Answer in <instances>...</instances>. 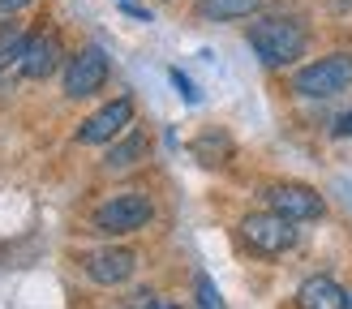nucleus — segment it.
<instances>
[{
	"mask_svg": "<svg viewBox=\"0 0 352 309\" xmlns=\"http://www.w3.org/2000/svg\"><path fill=\"white\" fill-rule=\"evenodd\" d=\"M348 309H352V297H348Z\"/></svg>",
	"mask_w": 352,
	"mask_h": 309,
	"instance_id": "obj_21",
	"label": "nucleus"
},
{
	"mask_svg": "<svg viewBox=\"0 0 352 309\" xmlns=\"http://www.w3.org/2000/svg\"><path fill=\"white\" fill-rule=\"evenodd\" d=\"M133 125V99L129 95H120V99H112V103H103L99 112H91L82 120V129L74 133L82 146H108V142H116L120 133H125Z\"/></svg>",
	"mask_w": 352,
	"mask_h": 309,
	"instance_id": "obj_7",
	"label": "nucleus"
},
{
	"mask_svg": "<svg viewBox=\"0 0 352 309\" xmlns=\"http://www.w3.org/2000/svg\"><path fill=\"white\" fill-rule=\"evenodd\" d=\"M22 56H26V34L22 39H5L0 43V73L13 69V65H22Z\"/></svg>",
	"mask_w": 352,
	"mask_h": 309,
	"instance_id": "obj_15",
	"label": "nucleus"
},
{
	"mask_svg": "<svg viewBox=\"0 0 352 309\" xmlns=\"http://www.w3.org/2000/svg\"><path fill=\"white\" fill-rule=\"evenodd\" d=\"M155 215V202L142 194V189H125V194L108 198L95 211V232L103 236H129V232H142Z\"/></svg>",
	"mask_w": 352,
	"mask_h": 309,
	"instance_id": "obj_4",
	"label": "nucleus"
},
{
	"mask_svg": "<svg viewBox=\"0 0 352 309\" xmlns=\"http://www.w3.org/2000/svg\"><path fill=\"white\" fill-rule=\"evenodd\" d=\"M336 137H352V112H344L340 120H336V129H331Z\"/></svg>",
	"mask_w": 352,
	"mask_h": 309,
	"instance_id": "obj_18",
	"label": "nucleus"
},
{
	"mask_svg": "<svg viewBox=\"0 0 352 309\" xmlns=\"http://www.w3.org/2000/svg\"><path fill=\"white\" fill-rule=\"evenodd\" d=\"M108 73H112L108 52H103L99 43H86L78 56L65 65V95H69V99H86V95H95V91H103Z\"/></svg>",
	"mask_w": 352,
	"mask_h": 309,
	"instance_id": "obj_6",
	"label": "nucleus"
},
{
	"mask_svg": "<svg viewBox=\"0 0 352 309\" xmlns=\"http://www.w3.org/2000/svg\"><path fill=\"white\" fill-rule=\"evenodd\" d=\"M267 211L284 215L292 223H309V219H322L327 215V202L314 185H296V181H284V185H271L267 194Z\"/></svg>",
	"mask_w": 352,
	"mask_h": 309,
	"instance_id": "obj_5",
	"label": "nucleus"
},
{
	"mask_svg": "<svg viewBox=\"0 0 352 309\" xmlns=\"http://www.w3.org/2000/svg\"><path fill=\"white\" fill-rule=\"evenodd\" d=\"M172 82H176V91H181L185 103H198V99H202V95H198V86H193V82L181 73V69H172Z\"/></svg>",
	"mask_w": 352,
	"mask_h": 309,
	"instance_id": "obj_16",
	"label": "nucleus"
},
{
	"mask_svg": "<svg viewBox=\"0 0 352 309\" xmlns=\"http://www.w3.org/2000/svg\"><path fill=\"white\" fill-rule=\"evenodd\" d=\"M146 309H181V305H172V301H151Z\"/></svg>",
	"mask_w": 352,
	"mask_h": 309,
	"instance_id": "obj_20",
	"label": "nucleus"
},
{
	"mask_svg": "<svg viewBox=\"0 0 352 309\" xmlns=\"http://www.w3.org/2000/svg\"><path fill=\"white\" fill-rule=\"evenodd\" d=\"M296 305L301 309H348V292L331 279V275H309L296 288Z\"/></svg>",
	"mask_w": 352,
	"mask_h": 309,
	"instance_id": "obj_10",
	"label": "nucleus"
},
{
	"mask_svg": "<svg viewBox=\"0 0 352 309\" xmlns=\"http://www.w3.org/2000/svg\"><path fill=\"white\" fill-rule=\"evenodd\" d=\"M262 9V0H193V13L202 22H241Z\"/></svg>",
	"mask_w": 352,
	"mask_h": 309,
	"instance_id": "obj_12",
	"label": "nucleus"
},
{
	"mask_svg": "<svg viewBox=\"0 0 352 309\" xmlns=\"http://www.w3.org/2000/svg\"><path fill=\"white\" fill-rule=\"evenodd\" d=\"M292 91L301 99H336L352 91V52H331V56H318L305 69H296Z\"/></svg>",
	"mask_w": 352,
	"mask_h": 309,
	"instance_id": "obj_2",
	"label": "nucleus"
},
{
	"mask_svg": "<svg viewBox=\"0 0 352 309\" xmlns=\"http://www.w3.org/2000/svg\"><path fill=\"white\" fill-rule=\"evenodd\" d=\"M17 69H22V78H30V82L52 78L60 69V39H56V34H47V30L26 34V56H22Z\"/></svg>",
	"mask_w": 352,
	"mask_h": 309,
	"instance_id": "obj_9",
	"label": "nucleus"
},
{
	"mask_svg": "<svg viewBox=\"0 0 352 309\" xmlns=\"http://www.w3.org/2000/svg\"><path fill=\"white\" fill-rule=\"evenodd\" d=\"M236 232L245 240V249L258 253V258H279V253H288L296 245V223L275 215V211H250L241 219Z\"/></svg>",
	"mask_w": 352,
	"mask_h": 309,
	"instance_id": "obj_3",
	"label": "nucleus"
},
{
	"mask_svg": "<svg viewBox=\"0 0 352 309\" xmlns=\"http://www.w3.org/2000/svg\"><path fill=\"white\" fill-rule=\"evenodd\" d=\"M146 150H151L146 133L142 129H125V137H116V142H112V150H108V159H103V163H108V172H125L133 163H142Z\"/></svg>",
	"mask_w": 352,
	"mask_h": 309,
	"instance_id": "obj_11",
	"label": "nucleus"
},
{
	"mask_svg": "<svg viewBox=\"0 0 352 309\" xmlns=\"http://www.w3.org/2000/svg\"><path fill=\"white\" fill-rule=\"evenodd\" d=\"M193 154H198L202 163H228V154H232V137L219 133V129H210V133H202L198 142H193Z\"/></svg>",
	"mask_w": 352,
	"mask_h": 309,
	"instance_id": "obj_13",
	"label": "nucleus"
},
{
	"mask_svg": "<svg viewBox=\"0 0 352 309\" xmlns=\"http://www.w3.org/2000/svg\"><path fill=\"white\" fill-rule=\"evenodd\" d=\"M250 47L254 56L267 65V69H288L305 56L309 47V30L296 22V17H262V22L250 26Z\"/></svg>",
	"mask_w": 352,
	"mask_h": 309,
	"instance_id": "obj_1",
	"label": "nucleus"
},
{
	"mask_svg": "<svg viewBox=\"0 0 352 309\" xmlns=\"http://www.w3.org/2000/svg\"><path fill=\"white\" fill-rule=\"evenodd\" d=\"M86 279L99 284V288H116V284H129L133 271H138V253L125 245H112V249H95L86 253Z\"/></svg>",
	"mask_w": 352,
	"mask_h": 309,
	"instance_id": "obj_8",
	"label": "nucleus"
},
{
	"mask_svg": "<svg viewBox=\"0 0 352 309\" xmlns=\"http://www.w3.org/2000/svg\"><path fill=\"white\" fill-rule=\"evenodd\" d=\"M30 0H0V13H17V9H26Z\"/></svg>",
	"mask_w": 352,
	"mask_h": 309,
	"instance_id": "obj_19",
	"label": "nucleus"
},
{
	"mask_svg": "<svg viewBox=\"0 0 352 309\" xmlns=\"http://www.w3.org/2000/svg\"><path fill=\"white\" fill-rule=\"evenodd\" d=\"M193 305L198 309H223V297L215 292L210 275H198V279H193Z\"/></svg>",
	"mask_w": 352,
	"mask_h": 309,
	"instance_id": "obj_14",
	"label": "nucleus"
},
{
	"mask_svg": "<svg viewBox=\"0 0 352 309\" xmlns=\"http://www.w3.org/2000/svg\"><path fill=\"white\" fill-rule=\"evenodd\" d=\"M120 9H125L129 17H138V22H146V17H151V13H146L142 5H138V0H120Z\"/></svg>",
	"mask_w": 352,
	"mask_h": 309,
	"instance_id": "obj_17",
	"label": "nucleus"
}]
</instances>
